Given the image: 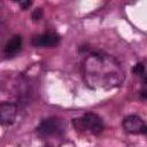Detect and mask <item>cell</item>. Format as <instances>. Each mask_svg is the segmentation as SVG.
<instances>
[{
    "mask_svg": "<svg viewBox=\"0 0 147 147\" xmlns=\"http://www.w3.org/2000/svg\"><path fill=\"white\" fill-rule=\"evenodd\" d=\"M72 124L77 130L90 131L92 134H100L103 131L102 118L94 113H86L82 118H75Z\"/></svg>",
    "mask_w": 147,
    "mask_h": 147,
    "instance_id": "obj_1",
    "label": "cell"
},
{
    "mask_svg": "<svg viewBox=\"0 0 147 147\" xmlns=\"http://www.w3.org/2000/svg\"><path fill=\"white\" fill-rule=\"evenodd\" d=\"M62 123L59 118L56 117H49V118H45L39 126L37 127V132L41 136H51V134H56L60 133V131L62 130Z\"/></svg>",
    "mask_w": 147,
    "mask_h": 147,
    "instance_id": "obj_2",
    "label": "cell"
},
{
    "mask_svg": "<svg viewBox=\"0 0 147 147\" xmlns=\"http://www.w3.org/2000/svg\"><path fill=\"white\" fill-rule=\"evenodd\" d=\"M123 127L125 129V131H127L130 133L146 134V132H147V127L145 125L144 119L137 115H130V116L125 117L123 121Z\"/></svg>",
    "mask_w": 147,
    "mask_h": 147,
    "instance_id": "obj_3",
    "label": "cell"
},
{
    "mask_svg": "<svg viewBox=\"0 0 147 147\" xmlns=\"http://www.w3.org/2000/svg\"><path fill=\"white\" fill-rule=\"evenodd\" d=\"M61 37L55 32H47L36 36L32 39V45L36 47H52L60 42Z\"/></svg>",
    "mask_w": 147,
    "mask_h": 147,
    "instance_id": "obj_4",
    "label": "cell"
},
{
    "mask_svg": "<svg viewBox=\"0 0 147 147\" xmlns=\"http://www.w3.org/2000/svg\"><path fill=\"white\" fill-rule=\"evenodd\" d=\"M16 116V106L9 102H3L0 105V124L10 125L14 123Z\"/></svg>",
    "mask_w": 147,
    "mask_h": 147,
    "instance_id": "obj_5",
    "label": "cell"
},
{
    "mask_svg": "<svg viewBox=\"0 0 147 147\" xmlns=\"http://www.w3.org/2000/svg\"><path fill=\"white\" fill-rule=\"evenodd\" d=\"M22 48V38L21 36H14L5 46V53L7 55H14Z\"/></svg>",
    "mask_w": 147,
    "mask_h": 147,
    "instance_id": "obj_6",
    "label": "cell"
},
{
    "mask_svg": "<svg viewBox=\"0 0 147 147\" xmlns=\"http://www.w3.org/2000/svg\"><path fill=\"white\" fill-rule=\"evenodd\" d=\"M133 74L136 75H144L145 74V65L142 63H137L133 68H132Z\"/></svg>",
    "mask_w": 147,
    "mask_h": 147,
    "instance_id": "obj_7",
    "label": "cell"
},
{
    "mask_svg": "<svg viewBox=\"0 0 147 147\" xmlns=\"http://www.w3.org/2000/svg\"><path fill=\"white\" fill-rule=\"evenodd\" d=\"M42 14H44V11H42L41 8H36L32 13V20L33 21H39L42 17Z\"/></svg>",
    "mask_w": 147,
    "mask_h": 147,
    "instance_id": "obj_8",
    "label": "cell"
},
{
    "mask_svg": "<svg viewBox=\"0 0 147 147\" xmlns=\"http://www.w3.org/2000/svg\"><path fill=\"white\" fill-rule=\"evenodd\" d=\"M18 3L21 5V7H22V9H28L31 5H32V2L31 1H18Z\"/></svg>",
    "mask_w": 147,
    "mask_h": 147,
    "instance_id": "obj_9",
    "label": "cell"
}]
</instances>
